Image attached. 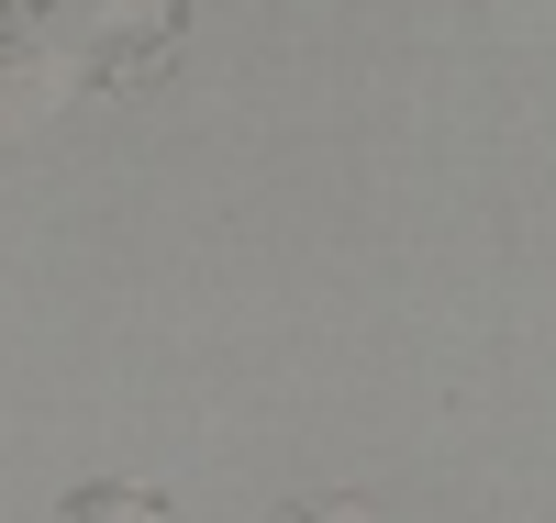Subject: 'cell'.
Returning a JSON list of instances; mask_svg holds the SVG:
<instances>
[{"mask_svg":"<svg viewBox=\"0 0 556 523\" xmlns=\"http://www.w3.org/2000/svg\"><path fill=\"white\" fill-rule=\"evenodd\" d=\"M290 523H356V512H345V501H301Z\"/></svg>","mask_w":556,"mask_h":523,"instance_id":"obj_3","label":"cell"},{"mask_svg":"<svg viewBox=\"0 0 556 523\" xmlns=\"http://www.w3.org/2000/svg\"><path fill=\"white\" fill-rule=\"evenodd\" d=\"M167 45H178V0H112L101 12V78H156L167 67Z\"/></svg>","mask_w":556,"mask_h":523,"instance_id":"obj_1","label":"cell"},{"mask_svg":"<svg viewBox=\"0 0 556 523\" xmlns=\"http://www.w3.org/2000/svg\"><path fill=\"white\" fill-rule=\"evenodd\" d=\"M67 523H167V501L156 490H78Z\"/></svg>","mask_w":556,"mask_h":523,"instance_id":"obj_2","label":"cell"}]
</instances>
